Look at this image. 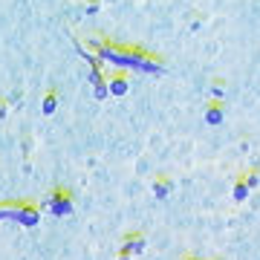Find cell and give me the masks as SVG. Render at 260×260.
<instances>
[{
	"instance_id": "cell-12",
	"label": "cell",
	"mask_w": 260,
	"mask_h": 260,
	"mask_svg": "<svg viewBox=\"0 0 260 260\" xmlns=\"http://www.w3.org/2000/svg\"><path fill=\"white\" fill-rule=\"evenodd\" d=\"M243 179H246V185H249V191H251V188H257V182H260V177L254 174V171H251V174H246Z\"/></svg>"
},
{
	"instance_id": "cell-14",
	"label": "cell",
	"mask_w": 260,
	"mask_h": 260,
	"mask_svg": "<svg viewBox=\"0 0 260 260\" xmlns=\"http://www.w3.org/2000/svg\"><path fill=\"white\" fill-rule=\"evenodd\" d=\"M3 116H6V104H0V119H3Z\"/></svg>"
},
{
	"instance_id": "cell-13",
	"label": "cell",
	"mask_w": 260,
	"mask_h": 260,
	"mask_svg": "<svg viewBox=\"0 0 260 260\" xmlns=\"http://www.w3.org/2000/svg\"><path fill=\"white\" fill-rule=\"evenodd\" d=\"M95 12H99V0H90L87 3V15H95Z\"/></svg>"
},
{
	"instance_id": "cell-16",
	"label": "cell",
	"mask_w": 260,
	"mask_h": 260,
	"mask_svg": "<svg viewBox=\"0 0 260 260\" xmlns=\"http://www.w3.org/2000/svg\"><path fill=\"white\" fill-rule=\"evenodd\" d=\"M185 260H197V257H185Z\"/></svg>"
},
{
	"instance_id": "cell-5",
	"label": "cell",
	"mask_w": 260,
	"mask_h": 260,
	"mask_svg": "<svg viewBox=\"0 0 260 260\" xmlns=\"http://www.w3.org/2000/svg\"><path fill=\"white\" fill-rule=\"evenodd\" d=\"M223 119H225V102H208L205 104V124L217 127V124H223Z\"/></svg>"
},
{
	"instance_id": "cell-2",
	"label": "cell",
	"mask_w": 260,
	"mask_h": 260,
	"mask_svg": "<svg viewBox=\"0 0 260 260\" xmlns=\"http://www.w3.org/2000/svg\"><path fill=\"white\" fill-rule=\"evenodd\" d=\"M44 208H47L49 214H55V217H70V214H73V194H70L67 188H55V191L44 200Z\"/></svg>"
},
{
	"instance_id": "cell-7",
	"label": "cell",
	"mask_w": 260,
	"mask_h": 260,
	"mask_svg": "<svg viewBox=\"0 0 260 260\" xmlns=\"http://www.w3.org/2000/svg\"><path fill=\"white\" fill-rule=\"evenodd\" d=\"M171 194H174V179H168V177L153 179V197H156V200H168Z\"/></svg>"
},
{
	"instance_id": "cell-1",
	"label": "cell",
	"mask_w": 260,
	"mask_h": 260,
	"mask_svg": "<svg viewBox=\"0 0 260 260\" xmlns=\"http://www.w3.org/2000/svg\"><path fill=\"white\" fill-rule=\"evenodd\" d=\"M93 49H95V58L99 61H110L113 67L119 70H136V73H162L165 67L162 61L148 52H142L136 47H121V44H107V41H93Z\"/></svg>"
},
{
	"instance_id": "cell-8",
	"label": "cell",
	"mask_w": 260,
	"mask_h": 260,
	"mask_svg": "<svg viewBox=\"0 0 260 260\" xmlns=\"http://www.w3.org/2000/svg\"><path fill=\"white\" fill-rule=\"evenodd\" d=\"M55 110H58V93L49 90V93H44V99H41V113H44V116H52Z\"/></svg>"
},
{
	"instance_id": "cell-15",
	"label": "cell",
	"mask_w": 260,
	"mask_h": 260,
	"mask_svg": "<svg viewBox=\"0 0 260 260\" xmlns=\"http://www.w3.org/2000/svg\"><path fill=\"white\" fill-rule=\"evenodd\" d=\"M119 260H133V257H127V254H121V257Z\"/></svg>"
},
{
	"instance_id": "cell-9",
	"label": "cell",
	"mask_w": 260,
	"mask_h": 260,
	"mask_svg": "<svg viewBox=\"0 0 260 260\" xmlns=\"http://www.w3.org/2000/svg\"><path fill=\"white\" fill-rule=\"evenodd\" d=\"M232 197H234V203H246V200H249V185H246V179H243V177L234 182Z\"/></svg>"
},
{
	"instance_id": "cell-11",
	"label": "cell",
	"mask_w": 260,
	"mask_h": 260,
	"mask_svg": "<svg viewBox=\"0 0 260 260\" xmlns=\"http://www.w3.org/2000/svg\"><path fill=\"white\" fill-rule=\"evenodd\" d=\"M211 95H214L211 102H223V99H225V87H223V81H214V84H211Z\"/></svg>"
},
{
	"instance_id": "cell-6",
	"label": "cell",
	"mask_w": 260,
	"mask_h": 260,
	"mask_svg": "<svg viewBox=\"0 0 260 260\" xmlns=\"http://www.w3.org/2000/svg\"><path fill=\"white\" fill-rule=\"evenodd\" d=\"M139 251H145V237H142V234H127V237L121 240V254L133 257V254H139Z\"/></svg>"
},
{
	"instance_id": "cell-10",
	"label": "cell",
	"mask_w": 260,
	"mask_h": 260,
	"mask_svg": "<svg viewBox=\"0 0 260 260\" xmlns=\"http://www.w3.org/2000/svg\"><path fill=\"white\" fill-rule=\"evenodd\" d=\"M18 203H0V223H15Z\"/></svg>"
},
{
	"instance_id": "cell-3",
	"label": "cell",
	"mask_w": 260,
	"mask_h": 260,
	"mask_svg": "<svg viewBox=\"0 0 260 260\" xmlns=\"http://www.w3.org/2000/svg\"><path fill=\"white\" fill-rule=\"evenodd\" d=\"M15 223L23 229H35L41 223V208L32 203H18V214H15Z\"/></svg>"
},
{
	"instance_id": "cell-4",
	"label": "cell",
	"mask_w": 260,
	"mask_h": 260,
	"mask_svg": "<svg viewBox=\"0 0 260 260\" xmlns=\"http://www.w3.org/2000/svg\"><path fill=\"white\" fill-rule=\"evenodd\" d=\"M107 93L110 95H127L130 93V75L124 73V70H116V73H110V78H107Z\"/></svg>"
}]
</instances>
